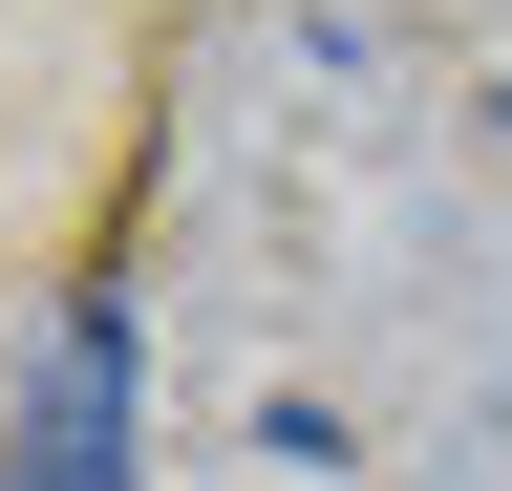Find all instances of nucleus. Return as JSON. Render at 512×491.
I'll return each instance as SVG.
<instances>
[{
    "mask_svg": "<svg viewBox=\"0 0 512 491\" xmlns=\"http://www.w3.org/2000/svg\"><path fill=\"white\" fill-rule=\"evenodd\" d=\"M0 491H128V299H107V278L43 321V385H22Z\"/></svg>",
    "mask_w": 512,
    "mask_h": 491,
    "instance_id": "1",
    "label": "nucleus"
}]
</instances>
